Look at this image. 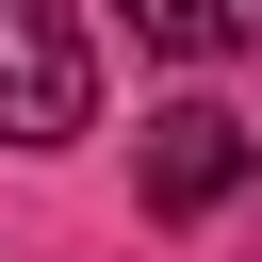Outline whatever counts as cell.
<instances>
[{"label": "cell", "mask_w": 262, "mask_h": 262, "mask_svg": "<svg viewBox=\"0 0 262 262\" xmlns=\"http://www.w3.org/2000/svg\"><path fill=\"white\" fill-rule=\"evenodd\" d=\"M82 115H98L82 16H66V0H0V147H66Z\"/></svg>", "instance_id": "obj_1"}, {"label": "cell", "mask_w": 262, "mask_h": 262, "mask_svg": "<svg viewBox=\"0 0 262 262\" xmlns=\"http://www.w3.org/2000/svg\"><path fill=\"white\" fill-rule=\"evenodd\" d=\"M246 164H262V131H246V115H213V98L147 115V213H229V196H246Z\"/></svg>", "instance_id": "obj_2"}, {"label": "cell", "mask_w": 262, "mask_h": 262, "mask_svg": "<svg viewBox=\"0 0 262 262\" xmlns=\"http://www.w3.org/2000/svg\"><path fill=\"white\" fill-rule=\"evenodd\" d=\"M131 33H147V49H180V66H213V49H246V33H262V0H131Z\"/></svg>", "instance_id": "obj_3"}]
</instances>
